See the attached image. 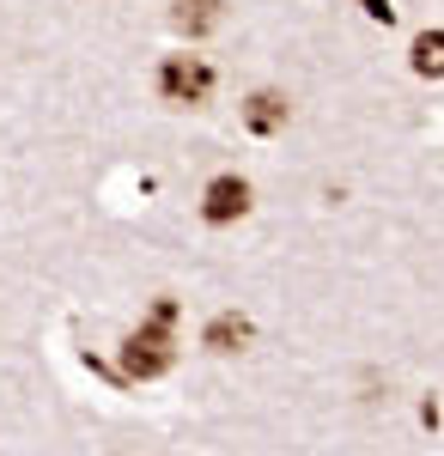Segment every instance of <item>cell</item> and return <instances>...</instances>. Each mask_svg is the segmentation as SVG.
I'll return each instance as SVG.
<instances>
[{
    "label": "cell",
    "instance_id": "obj_1",
    "mask_svg": "<svg viewBox=\"0 0 444 456\" xmlns=\"http://www.w3.org/2000/svg\"><path fill=\"white\" fill-rule=\"evenodd\" d=\"M171 305H159V316L140 329V335H128V347H122V371L128 378H159L165 365H171Z\"/></svg>",
    "mask_w": 444,
    "mask_h": 456
},
{
    "label": "cell",
    "instance_id": "obj_2",
    "mask_svg": "<svg viewBox=\"0 0 444 456\" xmlns=\"http://www.w3.org/2000/svg\"><path fill=\"white\" fill-rule=\"evenodd\" d=\"M159 92H165L171 104H201L207 92H213V68H207L201 55H171V61L159 68Z\"/></svg>",
    "mask_w": 444,
    "mask_h": 456
},
{
    "label": "cell",
    "instance_id": "obj_3",
    "mask_svg": "<svg viewBox=\"0 0 444 456\" xmlns=\"http://www.w3.org/2000/svg\"><path fill=\"white\" fill-rule=\"evenodd\" d=\"M201 213L213 219V225H232V219H243V213H250V183H243V176H213V183H207Z\"/></svg>",
    "mask_w": 444,
    "mask_h": 456
},
{
    "label": "cell",
    "instance_id": "obj_4",
    "mask_svg": "<svg viewBox=\"0 0 444 456\" xmlns=\"http://www.w3.org/2000/svg\"><path fill=\"white\" fill-rule=\"evenodd\" d=\"M243 122H250L256 134H274V128H286V98H280V92H256V98L243 104Z\"/></svg>",
    "mask_w": 444,
    "mask_h": 456
},
{
    "label": "cell",
    "instance_id": "obj_5",
    "mask_svg": "<svg viewBox=\"0 0 444 456\" xmlns=\"http://www.w3.org/2000/svg\"><path fill=\"white\" fill-rule=\"evenodd\" d=\"M243 341H250V322H243V316H213V322H207V347L213 353H238Z\"/></svg>",
    "mask_w": 444,
    "mask_h": 456
},
{
    "label": "cell",
    "instance_id": "obj_6",
    "mask_svg": "<svg viewBox=\"0 0 444 456\" xmlns=\"http://www.w3.org/2000/svg\"><path fill=\"white\" fill-rule=\"evenodd\" d=\"M414 73H426V79H444V31L414 37Z\"/></svg>",
    "mask_w": 444,
    "mask_h": 456
},
{
    "label": "cell",
    "instance_id": "obj_7",
    "mask_svg": "<svg viewBox=\"0 0 444 456\" xmlns=\"http://www.w3.org/2000/svg\"><path fill=\"white\" fill-rule=\"evenodd\" d=\"M219 19V0H177V25L183 31H207Z\"/></svg>",
    "mask_w": 444,
    "mask_h": 456
},
{
    "label": "cell",
    "instance_id": "obj_8",
    "mask_svg": "<svg viewBox=\"0 0 444 456\" xmlns=\"http://www.w3.org/2000/svg\"><path fill=\"white\" fill-rule=\"evenodd\" d=\"M366 12H372V19H390L396 6H390V0H366Z\"/></svg>",
    "mask_w": 444,
    "mask_h": 456
}]
</instances>
